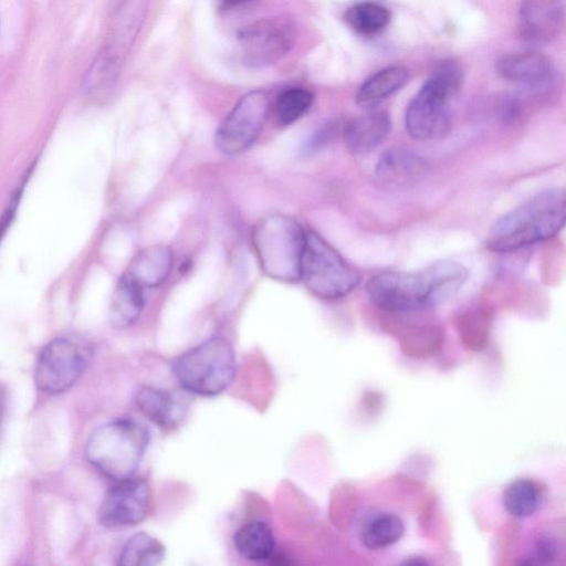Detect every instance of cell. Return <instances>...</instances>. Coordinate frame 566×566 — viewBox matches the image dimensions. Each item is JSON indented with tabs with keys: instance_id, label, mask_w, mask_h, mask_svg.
Here are the masks:
<instances>
[{
	"instance_id": "obj_1",
	"label": "cell",
	"mask_w": 566,
	"mask_h": 566,
	"mask_svg": "<svg viewBox=\"0 0 566 566\" xmlns=\"http://www.w3.org/2000/svg\"><path fill=\"white\" fill-rule=\"evenodd\" d=\"M468 277L455 261H437L417 272H380L366 284L369 298L394 313H415L433 307L457 294Z\"/></svg>"
},
{
	"instance_id": "obj_28",
	"label": "cell",
	"mask_w": 566,
	"mask_h": 566,
	"mask_svg": "<svg viewBox=\"0 0 566 566\" xmlns=\"http://www.w3.org/2000/svg\"><path fill=\"white\" fill-rule=\"evenodd\" d=\"M343 129L336 122L328 123L315 130L302 145L303 154H312L325 147Z\"/></svg>"
},
{
	"instance_id": "obj_11",
	"label": "cell",
	"mask_w": 566,
	"mask_h": 566,
	"mask_svg": "<svg viewBox=\"0 0 566 566\" xmlns=\"http://www.w3.org/2000/svg\"><path fill=\"white\" fill-rule=\"evenodd\" d=\"M153 505L151 489L140 478L117 481L105 494L99 510L98 521L108 528L133 526L144 521Z\"/></svg>"
},
{
	"instance_id": "obj_25",
	"label": "cell",
	"mask_w": 566,
	"mask_h": 566,
	"mask_svg": "<svg viewBox=\"0 0 566 566\" xmlns=\"http://www.w3.org/2000/svg\"><path fill=\"white\" fill-rule=\"evenodd\" d=\"M391 13L382 4L371 1L357 2L345 13V21L358 34L375 35L387 28Z\"/></svg>"
},
{
	"instance_id": "obj_15",
	"label": "cell",
	"mask_w": 566,
	"mask_h": 566,
	"mask_svg": "<svg viewBox=\"0 0 566 566\" xmlns=\"http://www.w3.org/2000/svg\"><path fill=\"white\" fill-rule=\"evenodd\" d=\"M390 128L389 115L382 111H373L343 127L344 144L352 155H366L386 139Z\"/></svg>"
},
{
	"instance_id": "obj_2",
	"label": "cell",
	"mask_w": 566,
	"mask_h": 566,
	"mask_svg": "<svg viewBox=\"0 0 566 566\" xmlns=\"http://www.w3.org/2000/svg\"><path fill=\"white\" fill-rule=\"evenodd\" d=\"M564 224V189L545 190L502 216L493 224L486 244L494 252H514L554 238Z\"/></svg>"
},
{
	"instance_id": "obj_27",
	"label": "cell",
	"mask_w": 566,
	"mask_h": 566,
	"mask_svg": "<svg viewBox=\"0 0 566 566\" xmlns=\"http://www.w3.org/2000/svg\"><path fill=\"white\" fill-rule=\"evenodd\" d=\"M559 543L552 535L541 536L530 554L521 560L524 565H544L554 562L559 554Z\"/></svg>"
},
{
	"instance_id": "obj_12",
	"label": "cell",
	"mask_w": 566,
	"mask_h": 566,
	"mask_svg": "<svg viewBox=\"0 0 566 566\" xmlns=\"http://www.w3.org/2000/svg\"><path fill=\"white\" fill-rule=\"evenodd\" d=\"M564 25V0H523L518 11V34L531 45L553 41Z\"/></svg>"
},
{
	"instance_id": "obj_13",
	"label": "cell",
	"mask_w": 566,
	"mask_h": 566,
	"mask_svg": "<svg viewBox=\"0 0 566 566\" xmlns=\"http://www.w3.org/2000/svg\"><path fill=\"white\" fill-rule=\"evenodd\" d=\"M496 70L505 80L532 87L548 84L554 74L549 59L532 51L503 55L497 61Z\"/></svg>"
},
{
	"instance_id": "obj_8",
	"label": "cell",
	"mask_w": 566,
	"mask_h": 566,
	"mask_svg": "<svg viewBox=\"0 0 566 566\" xmlns=\"http://www.w3.org/2000/svg\"><path fill=\"white\" fill-rule=\"evenodd\" d=\"M93 352L78 338L63 336L52 339L40 353L34 379L38 388L56 395L71 388L87 368Z\"/></svg>"
},
{
	"instance_id": "obj_16",
	"label": "cell",
	"mask_w": 566,
	"mask_h": 566,
	"mask_svg": "<svg viewBox=\"0 0 566 566\" xmlns=\"http://www.w3.org/2000/svg\"><path fill=\"white\" fill-rule=\"evenodd\" d=\"M174 266V253L164 244L140 250L125 272L143 289L157 287L166 282Z\"/></svg>"
},
{
	"instance_id": "obj_24",
	"label": "cell",
	"mask_w": 566,
	"mask_h": 566,
	"mask_svg": "<svg viewBox=\"0 0 566 566\" xmlns=\"http://www.w3.org/2000/svg\"><path fill=\"white\" fill-rule=\"evenodd\" d=\"M166 555L164 544L156 537L144 533H135L127 538L118 555V565L156 566Z\"/></svg>"
},
{
	"instance_id": "obj_6",
	"label": "cell",
	"mask_w": 566,
	"mask_h": 566,
	"mask_svg": "<svg viewBox=\"0 0 566 566\" xmlns=\"http://www.w3.org/2000/svg\"><path fill=\"white\" fill-rule=\"evenodd\" d=\"M235 355L230 342L224 337L213 336L177 357L172 364V374L188 392L214 397L230 386L235 375Z\"/></svg>"
},
{
	"instance_id": "obj_10",
	"label": "cell",
	"mask_w": 566,
	"mask_h": 566,
	"mask_svg": "<svg viewBox=\"0 0 566 566\" xmlns=\"http://www.w3.org/2000/svg\"><path fill=\"white\" fill-rule=\"evenodd\" d=\"M270 108L269 95L254 90L243 95L216 130L214 144L227 156H235L256 140Z\"/></svg>"
},
{
	"instance_id": "obj_17",
	"label": "cell",
	"mask_w": 566,
	"mask_h": 566,
	"mask_svg": "<svg viewBox=\"0 0 566 566\" xmlns=\"http://www.w3.org/2000/svg\"><path fill=\"white\" fill-rule=\"evenodd\" d=\"M402 518L389 511L368 514L359 527V541L368 551H382L397 544L405 534Z\"/></svg>"
},
{
	"instance_id": "obj_20",
	"label": "cell",
	"mask_w": 566,
	"mask_h": 566,
	"mask_svg": "<svg viewBox=\"0 0 566 566\" xmlns=\"http://www.w3.org/2000/svg\"><path fill=\"white\" fill-rule=\"evenodd\" d=\"M409 80L403 66L385 67L368 77L356 93V103L365 109L375 108L382 101L399 91Z\"/></svg>"
},
{
	"instance_id": "obj_18",
	"label": "cell",
	"mask_w": 566,
	"mask_h": 566,
	"mask_svg": "<svg viewBox=\"0 0 566 566\" xmlns=\"http://www.w3.org/2000/svg\"><path fill=\"white\" fill-rule=\"evenodd\" d=\"M122 63L119 55L102 46L83 76V93L94 101L108 96L116 85Z\"/></svg>"
},
{
	"instance_id": "obj_29",
	"label": "cell",
	"mask_w": 566,
	"mask_h": 566,
	"mask_svg": "<svg viewBox=\"0 0 566 566\" xmlns=\"http://www.w3.org/2000/svg\"><path fill=\"white\" fill-rule=\"evenodd\" d=\"M4 407H6V391L2 387H0V422L3 417Z\"/></svg>"
},
{
	"instance_id": "obj_30",
	"label": "cell",
	"mask_w": 566,
	"mask_h": 566,
	"mask_svg": "<svg viewBox=\"0 0 566 566\" xmlns=\"http://www.w3.org/2000/svg\"><path fill=\"white\" fill-rule=\"evenodd\" d=\"M228 6H239L250 0H223Z\"/></svg>"
},
{
	"instance_id": "obj_22",
	"label": "cell",
	"mask_w": 566,
	"mask_h": 566,
	"mask_svg": "<svg viewBox=\"0 0 566 566\" xmlns=\"http://www.w3.org/2000/svg\"><path fill=\"white\" fill-rule=\"evenodd\" d=\"M237 552L251 562L270 559L275 549V537L264 522L253 521L240 526L233 535Z\"/></svg>"
},
{
	"instance_id": "obj_23",
	"label": "cell",
	"mask_w": 566,
	"mask_h": 566,
	"mask_svg": "<svg viewBox=\"0 0 566 566\" xmlns=\"http://www.w3.org/2000/svg\"><path fill=\"white\" fill-rule=\"evenodd\" d=\"M543 502L539 485L531 479L518 478L510 482L502 494V503L507 514L525 518L536 513Z\"/></svg>"
},
{
	"instance_id": "obj_21",
	"label": "cell",
	"mask_w": 566,
	"mask_h": 566,
	"mask_svg": "<svg viewBox=\"0 0 566 566\" xmlns=\"http://www.w3.org/2000/svg\"><path fill=\"white\" fill-rule=\"evenodd\" d=\"M426 161L418 154L401 147L385 150L377 160L375 175L382 184L407 181L426 168Z\"/></svg>"
},
{
	"instance_id": "obj_7",
	"label": "cell",
	"mask_w": 566,
	"mask_h": 566,
	"mask_svg": "<svg viewBox=\"0 0 566 566\" xmlns=\"http://www.w3.org/2000/svg\"><path fill=\"white\" fill-rule=\"evenodd\" d=\"M301 280L316 296L336 300L359 283L358 272L322 237L306 232Z\"/></svg>"
},
{
	"instance_id": "obj_9",
	"label": "cell",
	"mask_w": 566,
	"mask_h": 566,
	"mask_svg": "<svg viewBox=\"0 0 566 566\" xmlns=\"http://www.w3.org/2000/svg\"><path fill=\"white\" fill-rule=\"evenodd\" d=\"M237 39L242 63L264 67L279 62L291 51L295 27L285 17L263 18L241 28Z\"/></svg>"
},
{
	"instance_id": "obj_4",
	"label": "cell",
	"mask_w": 566,
	"mask_h": 566,
	"mask_svg": "<svg viewBox=\"0 0 566 566\" xmlns=\"http://www.w3.org/2000/svg\"><path fill=\"white\" fill-rule=\"evenodd\" d=\"M251 239L260 268L268 277L286 283L301 280L306 232L295 219L269 214L256 222Z\"/></svg>"
},
{
	"instance_id": "obj_5",
	"label": "cell",
	"mask_w": 566,
	"mask_h": 566,
	"mask_svg": "<svg viewBox=\"0 0 566 566\" xmlns=\"http://www.w3.org/2000/svg\"><path fill=\"white\" fill-rule=\"evenodd\" d=\"M149 442L148 430L129 419L98 427L90 437L86 457L104 476L115 482L135 475Z\"/></svg>"
},
{
	"instance_id": "obj_14",
	"label": "cell",
	"mask_w": 566,
	"mask_h": 566,
	"mask_svg": "<svg viewBox=\"0 0 566 566\" xmlns=\"http://www.w3.org/2000/svg\"><path fill=\"white\" fill-rule=\"evenodd\" d=\"M140 412L164 430L178 427L187 412L185 399L175 392L154 387H143L136 396Z\"/></svg>"
},
{
	"instance_id": "obj_19",
	"label": "cell",
	"mask_w": 566,
	"mask_h": 566,
	"mask_svg": "<svg viewBox=\"0 0 566 566\" xmlns=\"http://www.w3.org/2000/svg\"><path fill=\"white\" fill-rule=\"evenodd\" d=\"M145 305L144 289L128 274L124 273L114 290L109 319L114 327L126 328L140 316Z\"/></svg>"
},
{
	"instance_id": "obj_26",
	"label": "cell",
	"mask_w": 566,
	"mask_h": 566,
	"mask_svg": "<svg viewBox=\"0 0 566 566\" xmlns=\"http://www.w3.org/2000/svg\"><path fill=\"white\" fill-rule=\"evenodd\" d=\"M313 95L303 87H291L283 91L275 104L276 119L289 125L301 118L311 107Z\"/></svg>"
},
{
	"instance_id": "obj_3",
	"label": "cell",
	"mask_w": 566,
	"mask_h": 566,
	"mask_svg": "<svg viewBox=\"0 0 566 566\" xmlns=\"http://www.w3.org/2000/svg\"><path fill=\"white\" fill-rule=\"evenodd\" d=\"M463 80L460 65L452 60L441 61L407 106L405 126L418 140H437L450 130V98Z\"/></svg>"
}]
</instances>
